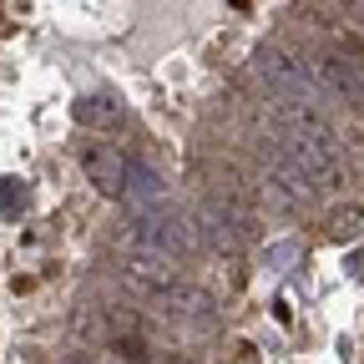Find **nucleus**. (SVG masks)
<instances>
[{
    "label": "nucleus",
    "instance_id": "nucleus-10",
    "mask_svg": "<svg viewBox=\"0 0 364 364\" xmlns=\"http://www.w3.org/2000/svg\"><path fill=\"white\" fill-rule=\"evenodd\" d=\"M354 228H359V213H354V208H349V213H334V218H329V238L344 243V238H354Z\"/></svg>",
    "mask_w": 364,
    "mask_h": 364
},
{
    "label": "nucleus",
    "instance_id": "nucleus-5",
    "mask_svg": "<svg viewBox=\"0 0 364 364\" xmlns=\"http://www.w3.org/2000/svg\"><path fill=\"white\" fill-rule=\"evenodd\" d=\"M157 309H162V318H167L172 329H188V334H208L218 324L213 299L198 294V289H182V284H172L167 294H157Z\"/></svg>",
    "mask_w": 364,
    "mask_h": 364
},
{
    "label": "nucleus",
    "instance_id": "nucleus-6",
    "mask_svg": "<svg viewBox=\"0 0 364 364\" xmlns=\"http://www.w3.org/2000/svg\"><path fill=\"white\" fill-rule=\"evenodd\" d=\"M127 167H132V162H127L117 147H107V142H97V147L81 152V172H86V182H91L102 198H122V188H127Z\"/></svg>",
    "mask_w": 364,
    "mask_h": 364
},
{
    "label": "nucleus",
    "instance_id": "nucleus-13",
    "mask_svg": "<svg viewBox=\"0 0 364 364\" xmlns=\"http://www.w3.org/2000/svg\"><path fill=\"white\" fill-rule=\"evenodd\" d=\"M294 253H299V248H294V243H279V248H268V263H289V258H294Z\"/></svg>",
    "mask_w": 364,
    "mask_h": 364
},
{
    "label": "nucleus",
    "instance_id": "nucleus-1",
    "mask_svg": "<svg viewBox=\"0 0 364 364\" xmlns=\"http://www.w3.org/2000/svg\"><path fill=\"white\" fill-rule=\"evenodd\" d=\"M253 76L268 86V97H289V102H324V86H318L314 66L304 56H294L289 46H258L253 51Z\"/></svg>",
    "mask_w": 364,
    "mask_h": 364
},
{
    "label": "nucleus",
    "instance_id": "nucleus-8",
    "mask_svg": "<svg viewBox=\"0 0 364 364\" xmlns=\"http://www.w3.org/2000/svg\"><path fill=\"white\" fill-rule=\"evenodd\" d=\"M122 203L132 213H152V208H167V188L162 177L147 172V167H127V188H122Z\"/></svg>",
    "mask_w": 364,
    "mask_h": 364
},
{
    "label": "nucleus",
    "instance_id": "nucleus-9",
    "mask_svg": "<svg viewBox=\"0 0 364 364\" xmlns=\"http://www.w3.org/2000/svg\"><path fill=\"white\" fill-rule=\"evenodd\" d=\"M71 117H76L81 127H117V122H122V107H117V97L97 91V97H81Z\"/></svg>",
    "mask_w": 364,
    "mask_h": 364
},
{
    "label": "nucleus",
    "instance_id": "nucleus-2",
    "mask_svg": "<svg viewBox=\"0 0 364 364\" xmlns=\"http://www.w3.org/2000/svg\"><path fill=\"white\" fill-rule=\"evenodd\" d=\"M136 243L182 258L203 243V228H198V218L177 213V208H152V213H136Z\"/></svg>",
    "mask_w": 364,
    "mask_h": 364
},
{
    "label": "nucleus",
    "instance_id": "nucleus-12",
    "mask_svg": "<svg viewBox=\"0 0 364 364\" xmlns=\"http://www.w3.org/2000/svg\"><path fill=\"white\" fill-rule=\"evenodd\" d=\"M339 6H344L349 26H359V31H364V0H339Z\"/></svg>",
    "mask_w": 364,
    "mask_h": 364
},
{
    "label": "nucleus",
    "instance_id": "nucleus-7",
    "mask_svg": "<svg viewBox=\"0 0 364 364\" xmlns=\"http://www.w3.org/2000/svg\"><path fill=\"white\" fill-rule=\"evenodd\" d=\"M198 228H208V238H213V248H238L243 238H253V218L243 213V208H233V203H213L203 218H198Z\"/></svg>",
    "mask_w": 364,
    "mask_h": 364
},
{
    "label": "nucleus",
    "instance_id": "nucleus-4",
    "mask_svg": "<svg viewBox=\"0 0 364 364\" xmlns=\"http://www.w3.org/2000/svg\"><path fill=\"white\" fill-rule=\"evenodd\" d=\"M309 66H314L318 86H324V97H339V102H359V107H364V61L349 51V46L318 51Z\"/></svg>",
    "mask_w": 364,
    "mask_h": 364
},
{
    "label": "nucleus",
    "instance_id": "nucleus-3",
    "mask_svg": "<svg viewBox=\"0 0 364 364\" xmlns=\"http://www.w3.org/2000/svg\"><path fill=\"white\" fill-rule=\"evenodd\" d=\"M122 284H127L132 294H142V299H157V294H167L172 284H182V273H177V258H172V253L136 243V248L122 253Z\"/></svg>",
    "mask_w": 364,
    "mask_h": 364
},
{
    "label": "nucleus",
    "instance_id": "nucleus-11",
    "mask_svg": "<svg viewBox=\"0 0 364 364\" xmlns=\"http://www.w3.org/2000/svg\"><path fill=\"white\" fill-rule=\"evenodd\" d=\"M0 203H6V213H21V182H0Z\"/></svg>",
    "mask_w": 364,
    "mask_h": 364
}]
</instances>
